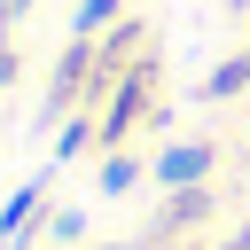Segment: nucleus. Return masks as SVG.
I'll list each match as a JSON object with an SVG mask.
<instances>
[{
	"label": "nucleus",
	"mask_w": 250,
	"mask_h": 250,
	"mask_svg": "<svg viewBox=\"0 0 250 250\" xmlns=\"http://www.w3.org/2000/svg\"><path fill=\"white\" fill-rule=\"evenodd\" d=\"M39 219H47V180H23V188L0 203V242H16V234L39 227Z\"/></svg>",
	"instance_id": "39448f33"
},
{
	"label": "nucleus",
	"mask_w": 250,
	"mask_h": 250,
	"mask_svg": "<svg viewBox=\"0 0 250 250\" xmlns=\"http://www.w3.org/2000/svg\"><path fill=\"white\" fill-rule=\"evenodd\" d=\"M172 250H195V234H188V242H172Z\"/></svg>",
	"instance_id": "2eb2a0df"
},
{
	"label": "nucleus",
	"mask_w": 250,
	"mask_h": 250,
	"mask_svg": "<svg viewBox=\"0 0 250 250\" xmlns=\"http://www.w3.org/2000/svg\"><path fill=\"white\" fill-rule=\"evenodd\" d=\"M219 250H250V219H242V227H234V234H227Z\"/></svg>",
	"instance_id": "ddd939ff"
},
{
	"label": "nucleus",
	"mask_w": 250,
	"mask_h": 250,
	"mask_svg": "<svg viewBox=\"0 0 250 250\" xmlns=\"http://www.w3.org/2000/svg\"><path fill=\"white\" fill-rule=\"evenodd\" d=\"M78 234H86V211H47V242L55 250H70Z\"/></svg>",
	"instance_id": "9d476101"
},
{
	"label": "nucleus",
	"mask_w": 250,
	"mask_h": 250,
	"mask_svg": "<svg viewBox=\"0 0 250 250\" xmlns=\"http://www.w3.org/2000/svg\"><path fill=\"white\" fill-rule=\"evenodd\" d=\"M23 16H31V0H0V23H8V31H16Z\"/></svg>",
	"instance_id": "f8f14e48"
},
{
	"label": "nucleus",
	"mask_w": 250,
	"mask_h": 250,
	"mask_svg": "<svg viewBox=\"0 0 250 250\" xmlns=\"http://www.w3.org/2000/svg\"><path fill=\"white\" fill-rule=\"evenodd\" d=\"M148 94H156V62L141 55V62L109 86V102H102V117H94V125H102V148H125V133L148 117Z\"/></svg>",
	"instance_id": "f257e3e1"
},
{
	"label": "nucleus",
	"mask_w": 250,
	"mask_h": 250,
	"mask_svg": "<svg viewBox=\"0 0 250 250\" xmlns=\"http://www.w3.org/2000/svg\"><path fill=\"white\" fill-rule=\"evenodd\" d=\"M141 55H148V23H133V16H125V23H109V31L94 39V62H102V86H117V78H125V70H133Z\"/></svg>",
	"instance_id": "7ed1b4c3"
},
{
	"label": "nucleus",
	"mask_w": 250,
	"mask_h": 250,
	"mask_svg": "<svg viewBox=\"0 0 250 250\" xmlns=\"http://www.w3.org/2000/svg\"><path fill=\"white\" fill-rule=\"evenodd\" d=\"M242 86H250V55H227V62H219V70L195 86V102H234Z\"/></svg>",
	"instance_id": "423d86ee"
},
{
	"label": "nucleus",
	"mask_w": 250,
	"mask_h": 250,
	"mask_svg": "<svg viewBox=\"0 0 250 250\" xmlns=\"http://www.w3.org/2000/svg\"><path fill=\"white\" fill-rule=\"evenodd\" d=\"M94 188H102V195H125V188H141V156H133V148H109Z\"/></svg>",
	"instance_id": "0eeeda50"
},
{
	"label": "nucleus",
	"mask_w": 250,
	"mask_h": 250,
	"mask_svg": "<svg viewBox=\"0 0 250 250\" xmlns=\"http://www.w3.org/2000/svg\"><path fill=\"white\" fill-rule=\"evenodd\" d=\"M211 164H219V148H211V141H172V148L156 156V180H164V188H203V180H211Z\"/></svg>",
	"instance_id": "20e7f679"
},
{
	"label": "nucleus",
	"mask_w": 250,
	"mask_h": 250,
	"mask_svg": "<svg viewBox=\"0 0 250 250\" xmlns=\"http://www.w3.org/2000/svg\"><path fill=\"white\" fill-rule=\"evenodd\" d=\"M94 141H102V125H94V117H62V133H55V164H70V156H86Z\"/></svg>",
	"instance_id": "6e6552de"
},
{
	"label": "nucleus",
	"mask_w": 250,
	"mask_h": 250,
	"mask_svg": "<svg viewBox=\"0 0 250 250\" xmlns=\"http://www.w3.org/2000/svg\"><path fill=\"white\" fill-rule=\"evenodd\" d=\"M211 211H219L211 180H203V188H172V195L156 203V219L141 227V250H172V242H188V234H195V227H203Z\"/></svg>",
	"instance_id": "f03ea898"
},
{
	"label": "nucleus",
	"mask_w": 250,
	"mask_h": 250,
	"mask_svg": "<svg viewBox=\"0 0 250 250\" xmlns=\"http://www.w3.org/2000/svg\"><path fill=\"white\" fill-rule=\"evenodd\" d=\"M117 16H125V0H78V23H70V31H78V39H102Z\"/></svg>",
	"instance_id": "1a4fd4ad"
},
{
	"label": "nucleus",
	"mask_w": 250,
	"mask_h": 250,
	"mask_svg": "<svg viewBox=\"0 0 250 250\" xmlns=\"http://www.w3.org/2000/svg\"><path fill=\"white\" fill-rule=\"evenodd\" d=\"M0 86H16V47H8V23H0Z\"/></svg>",
	"instance_id": "9b49d317"
},
{
	"label": "nucleus",
	"mask_w": 250,
	"mask_h": 250,
	"mask_svg": "<svg viewBox=\"0 0 250 250\" xmlns=\"http://www.w3.org/2000/svg\"><path fill=\"white\" fill-rule=\"evenodd\" d=\"M109 250H141V242H109Z\"/></svg>",
	"instance_id": "4468645a"
}]
</instances>
